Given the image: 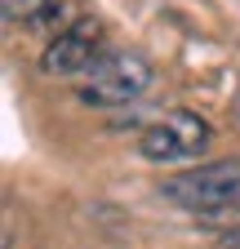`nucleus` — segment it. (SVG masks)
I'll return each instance as SVG.
<instances>
[{
    "mask_svg": "<svg viewBox=\"0 0 240 249\" xmlns=\"http://www.w3.org/2000/svg\"><path fill=\"white\" fill-rule=\"evenodd\" d=\"M152 58L138 49H116L98 53V62L80 80V103L89 107H129L152 89Z\"/></svg>",
    "mask_w": 240,
    "mask_h": 249,
    "instance_id": "obj_1",
    "label": "nucleus"
},
{
    "mask_svg": "<svg viewBox=\"0 0 240 249\" xmlns=\"http://www.w3.org/2000/svg\"><path fill=\"white\" fill-rule=\"evenodd\" d=\"M209 138H214L209 120L178 107V111H165L156 124H147L138 134V151H142V160H152V165H178V160H196L209 147Z\"/></svg>",
    "mask_w": 240,
    "mask_h": 249,
    "instance_id": "obj_3",
    "label": "nucleus"
},
{
    "mask_svg": "<svg viewBox=\"0 0 240 249\" xmlns=\"http://www.w3.org/2000/svg\"><path fill=\"white\" fill-rule=\"evenodd\" d=\"M98 36H103V22H98L94 14L71 18V22L45 45L40 71H45V76H85V71L98 62Z\"/></svg>",
    "mask_w": 240,
    "mask_h": 249,
    "instance_id": "obj_4",
    "label": "nucleus"
},
{
    "mask_svg": "<svg viewBox=\"0 0 240 249\" xmlns=\"http://www.w3.org/2000/svg\"><path fill=\"white\" fill-rule=\"evenodd\" d=\"M45 5L49 0H0V14H5L9 22H36Z\"/></svg>",
    "mask_w": 240,
    "mask_h": 249,
    "instance_id": "obj_5",
    "label": "nucleus"
},
{
    "mask_svg": "<svg viewBox=\"0 0 240 249\" xmlns=\"http://www.w3.org/2000/svg\"><path fill=\"white\" fill-rule=\"evenodd\" d=\"M160 196L183 205V209H196V213H214V209L240 205V156H231V160H209L200 169L165 178Z\"/></svg>",
    "mask_w": 240,
    "mask_h": 249,
    "instance_id": "obj_2",
    "label": "nucleus"
}]
</instances>
